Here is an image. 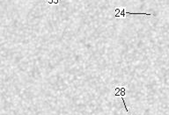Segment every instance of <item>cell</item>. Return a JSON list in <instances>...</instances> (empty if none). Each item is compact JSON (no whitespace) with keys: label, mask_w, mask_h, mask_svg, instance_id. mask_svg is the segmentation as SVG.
Segmentation results:
<instances>
[{"label":"cell","mask_w":169,"mask_h":115,"mask_svg":"<svg viewBox=\"0 0 169 115\" xmlns=\"http://www.w3.org/2000/svg\"><path fill=\"white\" fill-rule=\"evenodd\" d=\"M116 17H125V15H144V16H152L150 13H145V12H125L124 8H116Z\"/></svg>","instance_id":"1"},{"label":"cell","mask_w":169,"mask_h":115,"mask_svg":"<svg viewBox=\"0 0 169 115\" xmlns=\"http://www.w3.org/2000/svg\"><path fill=\"white\" fill-rule=\"evenodd\" d=\"M47 2L49 3V4H58V2H59V0H47Z\"/></svg>","instance_id":"2"}]
</instances>
